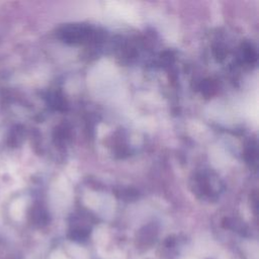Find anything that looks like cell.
Masks as SVG:
<instances>
[]
</instances>
